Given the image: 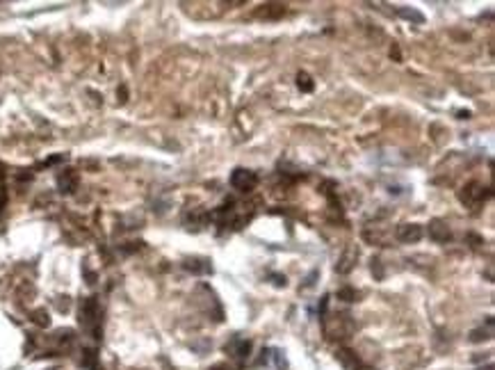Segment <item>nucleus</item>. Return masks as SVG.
Listing matches in <instances>:
<instances>
[{"instance_id": "obj_6", "label": "nucleus", "mask_w": 495, "mask_h": 370, "mask_svg": "<svg viewBox=\"0 0 495 370\" xmlns=\"http://www.w3.org/2000/svg\"><path fill=\"white\" fill-rule=\"evenodd\" d=\"M183 267L188 270V272L192 274H210L212 272V265L208 258H188L185 263H183Z\"/></svg>"}, {"instance_id": "obj_9", "label": "nucleus", "mask_w": 495, "mask_h": 370, "mask_svg": "<svg viewBox=\"0 0 495 370\" xmlns=\"http://www.w3.org/2000/svg\"><path fill=\"white\" fill-rule=\"evenodd\" d=\"M57 185H60V190L64 192V194H71V192L75 190V185H78V176H75L73 169L62 172V174L57 176Z\"/></svg>"}, {"instance_id": "obj_22", "label": "nucleus", "mask_w": 495, "mask_h": 370, "mask_svg": "<svg viewBox=\"0 0 495 370\" xmlns=\"http://www.w3.org/2000/svg\"><path fill=\"white\" fill-rule=\"evenodd\" d=\"M2 204H5V199H2V196H0V208H2Z\"/></svg>"}, {"instance_id": "obj_1", "label": "nucleus", "mask_w": 495, "mask_h": 370, "mask_svg": "<svg viewBox=\"0 0 495 370\" xmlns=\"http://www.w3.org/2000/svg\"><path fill=\"white\" fill-rule=\"evenodd\" d=\"M488 196V190L481 185V183H468L461 192H459V199H461V204L470 206V208H475V206H479L484 199Z\"/></svg>"}, {"instance_id": "obj_2", "label": "nucleus", "mask_w": 495, "mask_h": 370, "mask_svg": "<svg viewBox=\"0 0 495 370\" xmlns=\"http://www.w3.org/2000/svg\"><path fill=\"white\" fill-rule=\"evenodd\" d=\"M231 185L240 192H251L258 185V176L251 169H235L231 174Z\"/></svg>"}, {"instance_id": "obj_13", "label": "nucleus", "mask_w": 495, "mask_h": 370, "mask_svg": "<svg viewBox=\"0 0 495 370\" xmlns=\"http://www.w3.org/2000/svg\"><path fill=\"white\" fill-rule=\"evenodd\" d=\"M297 85H299L301 91H313V87H315V85H313V80H310V76H308V73H304V71L297 76Z\"/></svg>"}, {"instance_id": "obj_12", "label": "nucleus", "mask_w": 495, "mask_h": 370, "mask_svg": "<svg viewBox=\"0 0 495 370\" xmlns=\"http://www.w3.org/2000/svg\"><path fill=\"white\" fill-rule=\"evenodd\" d=\"M32 322L39 327H48L51 325V317H48V313H46L44 309H37V311H32Z\"/></svg>"}, {"instance_id": "obj_17", "label": "nucleus", "mask_w": 495, "mask_h": 370, "mask_svg": "<svg viewBox=\"0 0 495 370\" xmlns=\"http://www.w3.org/2000/svg\"><path fill=\"white\" fill-rule=\"evenodd\" d=\"M83 366L85 368H94L96 366V352L94 350H85L83 352Z\"/></svg>"}, {"instance_id": "obj_23", "label": "nucleus", "mask_w": 495, "mask_h": 370, "mask_svg": "<svg viewBox=\"0 0 495 370\" xmlns=\"http://www.w3.org/2000/svg\"><path fill=\"white\" fill-rule=\"evenodd\" d=\"M215 370H222V368H215Z\"/></svg>"}, {"instance_id": "obj_15", "label": "nucleus", "mask_w": 495, "mask_h": 370, "mask_svg": "<svg viewBox=\"0 0 495 370\" xmlns=\"http://www.w3.org/2000/svg\"><path fill=\"white\" fill-rule=\"evenodd\" d=\"M491 334H493V327H488V329H475V332L470 334V340H473V343L488 340V338H491Z\"/></svg>"}, {"instance_id": "obj_21", "label": "nucleus", "mask_w": 495, "mask_h": 370, "mask_svg": "<svg viewBox=\"0 0 495 370\" xmlns=\"http://www.w3.org/2000/svg\"><path fill=\"white\" fill-rule=\"evenodd\" d=\"M354 370H375V368H370V366H360V368H354Z\"/></svg>"}, {"instance_id": "obj_11", "label": "nucleus", "mask_w": 495, "mask_h": 370, "mask_svg": "<svg viewBox=\"0 0 495 370\" xmlns=\"http://www.w3.org/2000/svg\"><path fill=\"white\" fill-rule=\"evenodd\" d=\"M336 356H338V361L342 363L345 368H349V370L358 368V359H356V354H354V352H349V350H340Z\"/></svg>"}, {"instance_id": "obj_4", "label": "nucleus", "mask_w": 495, "mask_h": 370, "mask_svg": "<svg viewBox=\"0 0 495 370\" xmlns=\"http://www.w3.org/2000/svg\"><path fill=\"white\" fill-rule=\"evenodd\" d=\"M429 238L434 242H447L452 238V231L450 227H447V222H443V219H431L429 222Z\"/></svg>"}, {"instance_id": "obj_14", "label": "nucleus", "mask_w": 495, "mask_h": 370, "mask_svg": "<svg viewBox=\"0 0 495 370\" xmlns=\"http://www.w3.org/2000/svg\"><path fill=\"white\" fill-rule=\"evenodd\" d=\"M338 300H345V302H356L358 300V293L354 288H340L338 290Z\"/></svg>"}, {"instance_id": "obj_16", "label": "nucleus", "mask_w": 495, "mask_h": 370, "mask_svg": "<svg viewBox=\"0 0 495 370\" xmlns=\"http://www.w3.org/2000/svg\"><path fill=\"white\" fill-rule=\"evenodd\" d=\"M399 16H404L406 21H415V23H425V16L415 9H399Z\"/></svg>"}, {"instance_id": "obj_7", "label": "nucleus", "mask_w": 495, "mask_h": 370, "mask_svg": "<svg viewBox=\"0 0 495 370\" xmlns=\"http://www.w3.org/2000/svg\"><path fill=\"white\" fill-rule=\"evenodd\" d=\"M285 14V5H281V2H267V5H260V9L256 12V16L258 18H278V16Z\"/></svg>"}, {"instance_id": "obj_20", "label": "nucleus", "mask_w": 495, "mask_h": 370, "mask_svg": "<svg viewBox=\"0 0 495 370\" xmlns=\"http://www.w3.org/2000/svg\"><path fill=\"white\" fill-rule=\"evenodd\" d=\"M119 96H121V101H126V87H121L119 89Z\"/></svg>"}, {"instance_id": "obj_5", "label": "nucleus", "mask_w": 495, "mask_h": 370, "mask_svg": "<svg viewBox=\"0 0 495 370\" xmlns=\"http://www.w3.org/2000/svg\"><path fill=\"white\" fill-rule=\"evenodd\" d=\"M422 238V227L420 224H402L397 229V240L404 245H413Z\"/></svg>"}, {"instance_id": "obj_3", "label": "nucleus", "mask_w": 495, "mask_h": 370, "mask_svg": "<svg viewBox=\"0 0 495 370\" xmlns=\"http://www.w3.org/2000/svg\"><path fill=\"white\" fill-rule=\"evenodd\" d=\"M94 322H98V304L94 297H89L80 304V325L94 332Z\"/></svg>"}, {"instance_id": "obj_19", "label": "nucleus", "mask_w": 495, "mask_h": 370, "mask_svg": "<svg viewBox=\"0 0 495 370\" xmlns=\"http://www.w3.org/2000/svg\"><path fill=\"white\" fill-rule=\"evenodd\" d=\"M390 55H395V60H399V48H397V46H393V51H390Z\"/></svg>"}, {"instance_id": "obj_8", "label": "nucleus", "mask_w": 495, "mask_h": 370, "mask_svg": "<svg viewBox=\"0 0 495 370\" xmlns=\"http://www.w3.org/2000/svg\"><path fill=\"white\" fill-rule=\"evenodd\" d=\"M356 258H358V249L356 247H349V249L342 254V258H340V263L336 265V270L340 274H347V272H352V267H354V263H356Z\"/></svg>"}, {"instance_id": "obj_10", "label": "nucleus", "mask_w": 495, "mask_h": 370, "mask_svg": "<svg viewBox=\"0 0 495 370\" xmlns=\"http://www.w3.org/2000/svg\"><path fill=\"white\" fill-rule=\"evenodd\" d=\"M249 350H251V343H249V340H242V338H233L231 345H226V352H231V354L238 356V359H244V356L249 354Z\"/></svg>"}, {"instance_id": "obj_18", "label": "nucleus", "mask_w": 495, "mask_h": 370, "mask_svg": "<svg viewBox=\"0 0 495 370\" xmlns=\"http://www.w3.org/2000/svg\"><path fill=\"white\" fill-rule=\"evenodd\" d=\"M274 354H276V366L281 370H288V361H285V356H281V352L278 350H274Z\"/></svg>"}]
</instances>
